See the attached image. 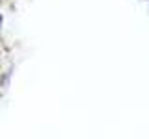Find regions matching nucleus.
I'll use <instances>...</instances> for the list:
<instances>
[{"label": "nucleus", "mask_w": 149, "mask_h": 139, "mask_svg": "<svg viewBox=\"0 0 149 139\" xmlns=\"http://www.w3.org/2000/svg\"><path fill=\"white\" fill-rule=\"evenodd\" d=\"M0 21H2V19H0Z\"/></svg>", "instance_id": "1"}]
</instances>
